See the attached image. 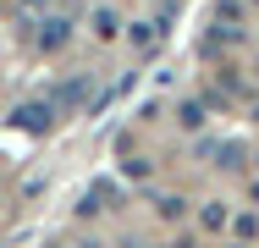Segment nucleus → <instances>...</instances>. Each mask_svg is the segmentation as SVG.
Segmentation results:
<instances>
[{
	"mask_svg": "<svg viewBox=\"0 0 259 248\" xmlns=\"http://www.w3.org/2000/svg\"><path fill=\"white\" fill-rule=\"evenodd\" d=\"M89 89H94V77H89V72H77V77H66V83H61V105H66V110H83V105H89Z\"/></svg>",
	"mask_w": 259,
	"mask_h": 248,
	"instance_id": "obj_3",
	"label": "nucleus"
},
{
	"mask_svg": "<svg viewBox=\"0 0 259 248\" xmlns=\"http://www.w3.org/2000/svg\"><path fill=\"white\" fill-rule=\"evenodd\" d=\"M55 0H11V11H17V17H22V28H28V33H33V28H39V17H45V11H50Z\"/></svg>",
	"mask_w": 259,
	"mask_h": 248,
	"instance_id": "obj_4",
	"label": "nucleus"
},
{
	"mask_svg": "<svg viewBox=\"0 0 259 248\" xmlns=\"http://www.w3.org/2000/svg\"><path fill=\"white\" fill-rule=\"evenodd\" d=\"M11 127H22V133H33V138L50 133V127H55V105H50V99H22V105L11 110Z\"/></svg>",
	"mask_w": 259,
	"mask_h": 248,
	"instance_id": "obj_1",
	"label": "nucleus"
},
{
	"mask_svg": "<svg viewBox=\"0 0 259 248\" xmlns=\"http://www.w3.org/2000/svg\"><path fill=\"white\" fill-rule=\"evenodd\" d=\"M94 33H100V39H116V33H121V22H116V11H94Z\"/></svg>",
	"mask_w": 259,
	"mask_h": 248,
	"instance_id": "obj_5",
	"label": "nucleus"
},
{
	"mask_svg": "<svg viewBox=\"0 0 259 248\" xmlns=\"http://www.w3.org/2000/svg\"><path fill=\"white\" fill-rule=\"evenodd\" d=\"M155 33H165L160 22H138V28H133V45H138V50H149V45H155Z\"/></svg>",
	"mask_w": 259,
	"mask_h": 248,
	"instance_id": "obj_6",
	"label": "nucleus"
},
{
	"mask_svg": "<svg viewBox=\"0 0 259 248\" xmlns=\"http://www.w3.org/2000/svg\"><path fill=\"white\" fill-rule=\"evenodd\" d=\"M66 39H72V17H66V11H45L39 28H33V45L45 50V55H55Z\"/></svg>",
	"mask_w": 259,
	"mask_h": 248,
	"instance_id": "obj_2",
	"label": "nucleus"
}]
</instances>
